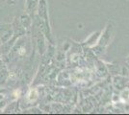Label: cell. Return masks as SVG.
Returning a JSON list of instances; mask_svg holds the SVG:
<instances>
[{
  "mask_svg": "<svg viewBox=\"0 0 129 115\" xmlns=\"http://www.w3.org/2000/svg\"><path fill=\"white\" fill-rule=\"evenodd\" d=\"M39 1L40 0H27L26 9L29 14H32L34 13V11H36V9L38 8Z\"/></svg>",
  "mask_w": 129,
  "mask_h": 115,
  "instance_id": "4",
  "label": "cell"
},
{
  "mask_svg": "<svg viewBox=\"0 0 129 115\" xmlns=\"http://www.w3.org/2000/svg\"><path fill=\"white\" fill-rule=\"evenodd\" d=\"M38 12L40 17L44 20L45 22V28L46 31H48L50 33V29H49V20H48V9H47V4L45 0H40L38 5Z\"/></svg>",
  "mask_w": 129,
  "mask_h": 115,
  "instance_id": "1",
  "label": "cell"
},
{
  "mask_svg": "<svg viewBox=\"0 0 129 115\" xmlns=\"http://www.w3.org/2000/svg\"><path fill=\"white\" fill-rule=\"evenodd\" d=\"M127 61H128V62H129V57H128V58H127Z\"/></svg>",
  "mask_w": 129,
  "mask_h": 115,
  "instance_id": "5",
  "label": "cell"
},
{
  "mask_svg": "<svg viewBox=\"0 0 129 115\" xmlns=\"http://www.w3.org/2000/svg\"><path fill=\"white\" fill-rule=\"evenodd\" d=\"M98 40H99V32H96V33H93L92 35H91V37L85 41L86 42L85 45L89 46V47H92L96 44V42H98Z\"/></svg>",
  "mask_w": 129,
  "mask_h": 115,
  "instance_id": "3",
  "label": "cell"
},
{
  "mask_svg": "<svg viewBox=\"0 0 129 115\" xmlns=\"http://www.w3.org/2000/svg\"><path fill=\"white\" fill-rule=\"evenodd\" d=\"M112 30H113L112 24H109L107 27H106V29L104 30V32H103V34H102V37L100 38V40H99V44H98L101 49L106 48V46L110 43L111 38L113 37V35H112Z\"/></svg>",
  "mask_w": 129,
  "mask_h": 115,
  "instance_id": "2",
  "label": "cell"
}]
</instances>
